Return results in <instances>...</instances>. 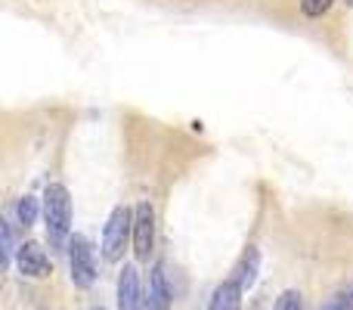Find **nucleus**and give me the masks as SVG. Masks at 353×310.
<instances>
[{
    "label": "nucleus",
    "instance_id": "obj_6",
    "mask_svg": "<svg viewBox=\"0 0 353 310\" xmlns=\"http://www.w3.org/2000/svg\"><path fill=\"white\" fill-rule=\"evenodd\" d=\"M16 264H19V270H22V276H28V280H43V276L50 273L47 251H43L37 242H25V245H19Z\"/></svg>",
    "mask_w": 353,
    "mask_h": 310
},
{
    "label": "nucleus",
    "instance_id": "obj_2",
    "mask_svg": "<svg viewBox=\"0 0 353 310\" xmlns=\"http://www.w3.org/2000/svg\"><path fill=\"white\" fill-rule=\"evenodd\" d=\"M130 239H134V208L115 205L109 220H105V230H103V258L109 264L121 261Z\"/></svg>",
    "mask_w": 353,
    "mask_h": 310
},
{
    "label": "nucleus",
    "instance_id": "obj_3",
    "mask_svg": "<svg viewBox=\"0 0 353 310\" xmlns=\"http://www.w3.org/2000/svg\"><path fill=\"white\" fill-rule=\"evenodd\" d=\"M68 267H72L74 286L90 289L97 282V261H93V249L84 236L68 239Z\"/></svg>",
    "mask_w": 353,
    "mask_h": 310
},
{
    "label": "nucleus",
    "instance_id": "obj_7",
    "mask_svg": "<svg viewBox=\"0 0 353 310\" xmlns=\"http://www.w3.org/2000/svg\"><path fill=\"white\" fill-rule=\"evenodd\" d=\"M208 310H242V286L236 280H226L214 289Z\"/></svg>",
    "mask_w": 353,
    "mask_h": 310
},
{
    "label": "nucleus",
    "instance_id": "obj_12",
    "mask_svg": "<svg viewBox=\"0 0 353 310\" xmlns=\"http://www.w3.org/2000/svg\"><path fill=\"white\" fill-rule=\"evenodd\" d=\"M323 310H353V292H338Z\"/></svg>",
    "mask_w": 353,
    "mask_h": 310
},
{
    "label": "nucleus",
    "instance_id": "obj_4",
    "mask_svg": "<svg viewBox=\"0 0 353 310\" xmlns=\"http://www.w3.org/2000/svg\"><path fill=\"white\" fill-rule=\"evenodd\" d=\"M155 249V208L149 202H140L134 208V251L137 261H149Z\"/></svg>",
    "mask_w": 353,
    "mask_h": 310
},
{
    "label": "nucleus",
    "instance_id": "obj_9",
    "mask_svg": "<svg viewBox=\"0 0 353 310\" xmlns=\"http://www.w3.org/2000/svg\"><path fill=\"white\" fill-rule=\"evenodd\" d=\"M16 214H19V220H22L25 226L34 224V220H37V199H34V195H25V199H19Z\"/></svg>",
    "mask_w": 353,
    "mask_h": 310
},
{
    "label": "nucleus",
    "instance_id": "obj_8",
    "mask_svg": "<svg viewBox=\"0 0 353 310\" xmlns=\"http://www.w3.org/2000/svg\"><path fill=\"white\" fill-rule=\"evenodd\" d=\"M232 280L242 286V292L254 286V280H257V251H254V249H248V251L242 255V261H239V267H236V273H232Z\"/></svg>",
    "mask_w": 353,
    "mask_h": 310
},
{
    "label": "nucleus",
    "instance_id": "obj_14",
    "mask_svg": "<svg viewBox=\"0 0 353 310\" xmlns=\"http://www.w3.org/2000/svg\"><path fill=\"white\" fill-rule=\"evenodd\" d=\"M344 3H347V6H353V0H344Z\"/></svg>",
    "mask_w": 353,
    "mask_h": 310
},
{
    "label": "nucleus",
    "instance_id": "obj_15",
    "mask_svg": "<svg viewBox=\"0 0 353 310\" xmlns=\"http://www.w3.org/2000/svg\"><path fill=\"white\" fill-rule=\"evenodd\" d=\"M93 310H103V307H93Z\"/></svg>",
    "mask_w": 353,
    "mask_h": 310
},
{
    "label": "nucleus",
    "instance_id": "obj_5",
    "mask_svg": "<svg viewBox=\"0 0 353 310\" xmlns=\"http://www.w3.org/2000/svg\"><path fill=\"white\" fill-rule=\"evenodd\" d=\"M143 289H140V270L134 267V264H128V267L121 270V276H118V307L121 310H143Z\"/></svg>",
    "mask_w": 353,
    "mask_h": 310
},
{
    "label": "nucleus",
    "instance_id": "obj_1",
    "mask_svg": "<svg viewBox=\"0 0 353 310\" xmlns=\"http://www.w3.org/2000/svg\"><path fill=\"white\" fill-rule=\"evenodd\" d=\"M43 220H47L50 245L59 249L72 239V195L62 183H50L43 189Z\"/></svg>",
    "mask_w": 353,
    "mask_h": 310
},
{
    "label": "nucleus",
    "instance_id": "obj_10",
    "mask_svg": "<svg viewBox=\"0 0 353 310\" xmlns=\"http://www.w3.org/2000/svg\"><path fill=\"white\" fill-rule=\"evenodd\" d=\"M273 310H304V295L294 292V289H288V292L279 295V301H276Z\"/></svg>",
    "mask_w": 353,
    "mask_h": 310
},
{
    "label": "nucleus",
    "instance_id": "obj_13",
    "mask_svg": "<svg viewBox=\"0 0 353 310\" xmlns=\"http://www.w3.org/2000/svg\"><path fill=\"white\" fill-rule=\"evenodd\" d=\"M12 251H16V245H12V226H10V220H3V261L6 264L12 261Z\"/></svg>",
    "mask_w": 353,
    "mask_h": 310
},
{
    "label": "nucleus",
    "instance_id": "obj_11",
    "mask_svg": "<svg viewBox=\"0 0 353 310\" xmlns=\"http://www.w3.org/2000/svg\"><path fill=\"white\" fill-rule=\"evenodd\" d=\"M332 3H335V0H301V10H304V16L316 19V16H323V12H329Z\"/></svg>",
    "mask_w": 353,
    "mask_h": 310
}]
</instances>
